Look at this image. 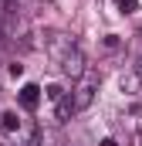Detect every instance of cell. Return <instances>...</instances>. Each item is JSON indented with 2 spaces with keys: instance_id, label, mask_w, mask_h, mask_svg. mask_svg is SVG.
<instances>
[{
  "instance_id": "obj_1",
  "label": "cell",
  "mask_w": 142,
  "mask_h": 146,
  "mask_svg": "<svg viewBox=\"0 0 142 146\" xmlns=\"http://www.w3.org/2000/svg\"><path fill=\"white\" fill-rule=\"evenodd\" d=\"M95 92H98V75L95 72H85L74 88H71V102H74V112H85L91 102H95Z\"/></svg>"
},
{
  "instance_id": "obj_2",
  "label": "cell",
  "mask_w": 142,
  "mask_h": 146,
  "mask_svg": "<svg viewBox=\"0 0 142 146\" xmlns=\"http://www.w3.org/2000/svg\"><path fill=\"white\" fill-rule=\"evenodd\" d=\"M74 48H78V44H74V37L64 34V31H47V34H44V51H47V58H51L54 65H61Z\"/></svg>"
},
{
  "instance_id": "obj_3",
  "label": "cell",
  "mask_w": 142,
  "mask_h": 146,
  "mask_svg": "<svg viewBox=\"0 0 142 146\" xmlns=\"http://www.w3.org/2000/svg\"><path fill=\"white\" fill-rule=\"evenodd\" d=\"M58 68H61L64 75H68V78H74V82H78L81 75L88 72V61H85V54H81V48H74V51H71V54L64 58V61H61V65H58Z\"/></svg>"
},
{
  "instance_id": "obj_4",
  "label": "cell",
  "mask_w": 142,
  "mask_h": 146,
  "mask_svg": "<svg viewBox=\"0 0 142 146\" xmlns=\"http://www.w3.org/2000/svg\"><path fill=\"white\" fill-rule=\"evenodd\" d=\"M118 88L125 92V95H142V75L132 68V72H122L118 75Z\"/></svg>"
},
{
  "instance_id": "obj_5",
  "label": "cell",
  "mask_w": 142,
  "mask_h": 146,
  "mask_svg": "<svg viewBox=\"0 0 142 146\" xmlns=\"http://www.w3.org/2000/svg\"><path fill=\"white\" fill-rule=\"evenodd\" d=\"M37 102H41V88L37 85H24L20 88V106L24 109H37Z\"/></svg>"
},
{
  "instance_id": "obj_6",
  "label": "cell",
  "mask_w": 142,
  "mask_h": 146,
  "mask_svg": "<svg viewBox=\"0 0 142 146\" xmlns=\"http://www.w3.org/2000/svg\"><path fill=\"white\" fill-rule=\"evenodd\" d=\"M0 119H3V129H7V133H17V129H20V119H17V112H3Z\"/></svg>"
},
{
  "instance_id": "obj_7",
  "label": "cell",
  "mask_w": 142,
  "mask_h": 146,
  "mask_svg": "<svg viewBox=\"0 0 142 146\" xmlns=\"http://www.w3.org/2000/svg\"><path fill=\"white\" fill-rule=\"evenodd\" d=\"M118 3H122V10H125V14H132V10H135V7H139V3H135V0H118Z\"/></svg>"
},
{
  "instance_id": "obj_8",
  "label": "cell",
  "mask_w": 142,
  "mask_h": 146,
  "mask_svg": "<svg viewBox=\"0 0 142 146\" xmlns=\"http://www.w3.org/2000/svg\"><path fill=\"white\" fill-rule=\"evenodd\" d=\"M10 75H14V78H20V75H24V65H20V61H14V65H10Z\"/></svg>"
},
{
  "instance_id": "obj_9",
  "label": "cell",
  "mask_w": 142,
  "mask_h": 146,
  "mask_svg": "<svg viewBox=\"0 0 142 146\" xmlns=\"http://www.w3.org/2000/svg\"><path fill=\"white\" fill-rule=\"evenodd\" d=\"M135 129H139V136H142V115H139V122H135Z\"/></svg>"
},
{
  "instance_id": "obj_10",
  "label": "cell",
  "mask_w": 142,
  "mask_h": 146,
  "mask_svg": "<svg viewBox=\"0 0 142 146\" xmlns=\"http://www.w3.org/2000/svg\"><path fill=\"white\" fill-rule=\"evenodd\" d=\"M102 146H115V139H105V143H102Z\"/></svg>"
},
{
  "instance_id": "obj_11",
  "label": "cell",
  "mask_w": 142,
  "mask_h": 146,
  "mask_svg": "<svg viewBox=\"0 0 142 146\" xmlns=\"http://www.w3.org/2000/svg\"><path fill=\"white\" fill-rule=\"evenodd\" d=\"M135 72H139V75H142V61H139V68H135Z\"/></svg>"
}]
</instances>
